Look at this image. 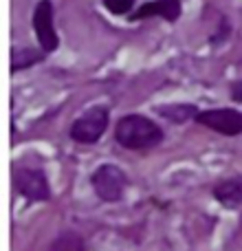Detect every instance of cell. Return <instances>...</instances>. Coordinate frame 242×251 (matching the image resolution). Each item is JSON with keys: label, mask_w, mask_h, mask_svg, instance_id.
Wrapping results in <instances>:
<instances>
[{"label": "cell", "mask_w": 242, "mask_h": 251, "mask_svg": "<svg viewBox=\"0 0 242 251\" xmlns=\"http://www.w3.org/2000/svg\"><path fill=\"white\" fill-rule=\"evenodd\" d=\"M42 60V55H40L38 51H33V49H13L11 51V71L16 73V71L20 69H29L31 64H35V62Z\"/></svg>", "instance_id": "8fae6325"}, {"label": "cell", "mask_w": 242, "mask_h": 251, "mask_svg": "<svg viewBox=\"0 0 242 251\" xmlns=\"http://www.w3.org/2000/svg\"><path fill=\"white\" fill-rule=\"evenodd\" d=\"M156 113H159L161 117L169 119V122L178 124V122H187V119H196L198 108L192 104H172V106H159Z\"/></svg>", "instance_id": "9c48e42d"}, {"label": "cell", "mask_w": 242, "mask_h": 251, "mask_svg": "<svg viewBox=\"0 0 242 251\" xmlns=\"http://www.w3.org/2000/svg\"><path fill=\"white\" fill-rule=\"evenodd\" d=\"M104 4L110 13H115V16H125V13L132 11L134 0H104Z\"/></svg>", "instance_id": "7c38bea8"}, {"label": "cell", "mask_w": 242, "mask_h": 251, "mask_svg": "<svg viewBox=\"0 0 242 251\" xmlns=\"http://www.w3.org/2000/svg\"><path fill=\"white\" fill-rule=\"evenodd\" d=\"M214 196L225 207H238V205H242V176H231L220 181L214 187Z\"/></svg>", "instance_id": "ba28073f"}, {"label": "cell", "mask_w": 242, "mask_h": 251, "mask_svg": "<svg viewBox=\"0 0 242 251\" xmlns=\"http://www.w3.org/2000/svg\"><path fill=\"white\" fill-rule=\"evenodd\" d=\"M33 29L38 35V42L42 47L44 53H51L57 49L60 38L55 33V26H53V4L51 0H40L38 7L33 11Z\"/></svg>", "instance_id": "8992f818"}, {"label": "cell", "mask_w": 242, "mask_h": 251, "mask_svg": "<svg viewBox=\"0 0 242 251\" xmlns=\"http://www.w3.org/2000/svg\"><path fill=\"white\" fill-rule=\"evenodd\" d=\"M106 126H108V110L104 106H95L75 119L69 134L77 143H97L106 132Z\"/></svg>", "instance_id": "3957f363"}, {"label": "cell", "mask_w": 242, "mask_h": 251, "mask_svg": "<svg viewBox=\"0 0 242 251\" xmlns=\"http://www.w3.org/2000/svg\"><path fill=\"white\" fill-rule=\"evenodd\" d=\"M150 16H161L168 22L178 20L181 16V2L178 0H152V2H145L132 13V20H143V18Z\"/></svg>", "instance_id": "52a82bcc"}, {"label": "cell", "mask_w": 242, "mask_h": 251, "mask_svg": "<svg viewBox=\"0 0 242 251\" xmlns=\"http://www.w3.org/2000/svg\"><path fill=\"white\" fill-rule=\"evenodd\" d=\"M91 183L95 187V194L99 196L106 203H117V201L123 196L125 185H128V178H125L123 170L117 168L113 163L99 165V168L93 172Z\"/></svg>", "instance_id": "7a4b0ae2"}, {"label": "cell", "mask_w": 242, "mask_h": 251, "mask_svg": "<svg viewBox=\"0 0 242 251\" xmlns=\"http://www.w3.org/2000/svg\"><path fill=\"white\" fill-rule=\"evenodd\" d=\"M13 185L22 196L31 201H48L51 199V190H48V181L44 176L42 170L38 168H20L13 172Z\"/></svg>", "instance_id": "5b68a950"}, {"label": "cell", "mask_w": 242, "mask_h": 251, "mask_svg": "<svg viewBox=\"0 0 242 251\" xmlns=\"http://www.w3.org/2000/svg\"><path fill=\"white\" fill-rule=\"evenodd\" d=\"M231 100H234V101H242V79H240V82L231 84Z\"/></svg>", "instance_id": "4fadbf2b"}, {"label": "cell", "mask_w": 242, "mask_h": 251, "mask_svg": "<svg viewBox=\"0 0 242 251\" xmlns=\"http://www.w3.org/2000/svg\"><path fill=\"white\" fill-rule=\"evenodd\" d=\"M115 139L128 150L154 148L163 141V130L143 115H125L115 126Z\"/></svg>", "instance_id": "6da1fadb"}, {"label": "cell", "mask_w": 242, "mask_h": 251, "mask_svg": "<svg viewBox=\"0 0 242 251\" xmlns=\"http://www.w3.org/2000/svg\"><path fill=\"white\" fill-rule=\"evenodd\" d=\"M196 124L205 126L209 130L225 134V137H236L242 134V113L234 108H214V110H203L196 115Z\"/></svg>", "instance_id": "277c9868"}, {"label": "cell", "mask_w": 242, "mask_h": 251, "mask_svg": "<svg viewBox=\"0 0 242 251\" xmlns=\"http://www.w3.org/2000/svg\"><path fill=\"white\" fill-rule=\"evenodd\" d=\"M48 251H84V240L75 231H62L51 243Z\"/></svg>", "instance_id": "30bf717a"}]
</instances>
